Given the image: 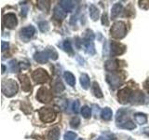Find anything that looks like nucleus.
Listing matches in <instances>:
<instances>
[{
  "instance_id": "1",
  "label": "nucleus",
  "mask_w": 149,
  "mask_h": 140,
  "mask_svg": "<svg viewBox=\"0 0 149 140\" xmlns=\"http://www.w3.org/2000/svg\"><path fill=\"white\" fill-rule=\"evenodd\" d=\"M2 92L7 97H12L18 92V84L14 79H6L2 82Z\"/></svg>"
},
{
  "instance_id": "2",
  "label": "nucleus",
  "mask_w": 149,
  "mask_h": 140,
  "mask_svg": "<svg viewBox=\"0 0 149 140\" xmlns=\"http://www.w3.org/2000/svg\"><path fill=\"white\" fill-rule=\"evenodd\" d=\"M111 36L116 39H121L127 34V27L123 22H116L111 27Z\"/></svg>"
},
{
  "instance_id": "3",
  "label": "nucleus",
  "mask_w": 149,
  "mask_h": 140,
  "mask_svg": "<svg viewBox=\"0 0 149 140\" xmlns=\"http://www.w3.org/2000/svg\"><path fill=\"white\" fill-rule=\"evenodd\" d=\"M39 118L43 123H51L56 118L55 111L50 107H42L38 110Z\"/></svg>"
},
{
  "instance_id": "4",
  "label": "nucleus",
  "mask_w": 149,
  "mask_h": 140,
  "mask_svg": "<svg viewBox=\"0 0 149 140\" xmlns=\"http://www.w3.org/2000/svg\"><path fill=\"white\" fill-rule=\"evenodd\" d=\"M52 93L49 92V89L45 87H41L38 91H37L36 99L41 103H49L52 100Z\"/></svg>"
},
{
  "instance_id": "5",
  "label": "nucleus",
  "mask_w": 149,
  "mask_h": 140,
  "mask_svg": "<svg viewBox=\"0 0 149 140\" xmlns=\"http://www.w3.org/2000/svg\"><path fill=\"white\" fill-rule=\"evenodd\" d=\"M32 78L34 79L36 83H45L49 80V76L44 69L38 68V69H36L35 71L33 72Z\"/></svg>"
},
{
  "instance_id": "6",
  "label": "nucleus",
  "mask_w": 149,
  "mask_h": 140,
  "mask_svg": "<svg viewBox=\"0 0 149 140\" xmlns=\"http://www.w3.org/2000/svg\"><path fill=\"white\" fill-rule=\"evenodd\" d=\"M106 79H107V82H108L111 87L113 89H116L119 86L122 85L123 83V78H121L118 73H109L106 75Z\"/></svg>"
},
{
  "instance_id": "7",
  "label": "nucleus",
  "mask_w": 149,
  "mask_h": 140,
  "mask_svg": "<svg viewBox=\"0 0 149 140\" xmlns=\"http://www.w3.org/2000/svg\"><path fill=\"white\" fill-rule=\"evenodd\" d=\"M18 23V21H17V17L14 13H8L6 15H4L3 17V24L9 28V29H13V28H15L16 25Z\"/></svg>"
},
{
  "instance_id": "8",
  "label": "nucleus",
  "mask_w": 149,
  "mask_h": 140,
  "mask_svg": "<svg viewBox=\"0 0 149 140\" xmlns=\"http://www.w3.org/2000/svg\"><path fill=\"white\" fill-rule=\"evenodd\" d=\"M126 50V46L119 43V42L112 41L110 44V52L113 56H118L121 55L125 52Z\"/></svg>"
},
{
  "instance_id": "9",
  "label": "nucleus",
  "mask_w": 149,
  "mask_h": 140,
  "mask_svg": "<svg viewBox=\"0 0 149 140\" xmlns=\"http://www.w3.org/2000/svg\"><path fill=\"white\" fill-rule=\"evenodd\" d=\"M132 91L130 90L129 88H124L121 89L118 92V98L121 104H127L130 100V96H132Z\"/></svg>"
},
{
  "instance_id": "10",
  "label": "nucleus",
  "mask_w": 149,
  "mask_h": 140,
  "mask_svg": "<svg viewBox=\"0 0 149 140\" xmlns=\"http://www.w3.org/2000/svg\"><path fill=\"white\" fill-rule=\"evenodd\" d=\"M144 100H146V97H144L143 92L138 91V92H133L132 93L130 101L133 105H141V104H143Z\"/></svg>"
},
{
  "instance_id": "11",
  "label": "nucleus",
  "mask_w": 149,
  "mask_h": 140,
  "mask_svg": "<svg viewBox=\"0 0 149 140\" xmlns=\"http://www.w3.org/2000/svg\"><path fill=\"white\" fill-rule=\"evenodd\" d=\"M19 79H20L22 84V89L24 92H29L31 90V81L30 78L26 75H19Z\"/></svg>"
},
{
  "instance_id": "12",
  "label": "nucleus",
  "mask_w": 149,
  "mask_h": 140,
  "mask_svg": "<svg viewBox=\"0 0 149 140\" xmlns=\"http://www.w3.org/2000/svg\"><path fill=\"white\" fill-rule=\"evenodd\" d=\"M36 32V29L35 27L33 25H28L24 28H22V29L21 30V36L22 37H23L24 39H29L31 38V37L33 36V35L35 34Z\"/></svg>"
},
{
  "instance_id": "13",
  "label": "nucleus",
  "mask_w": 149,
  "mask_h": 140,
  "mask_svg": "<svg viewBox=\"0 0 149 140\" xmlns=\"http://www.w3.org/2000/svg\"><path fill=\"white\" fill-rule=\"evenodd\" d=\"M49 58V55L48 53V51H39V52H36L34 56V59L36 62L39 63V64H45L48 62V60Z\"/></svg>"
},
{
  "instance_id": "14",
  "label": "nucleus",
  "mask_w": 149,
  "mask_h": 140,
  "mask_svg": "<svg viewBox=\"0 0 149 140\" xmlns=\"http://www.w3.org/2000/svg\"><path fill=\"white\" fill-rule=\"evenodd\" d=\"M104 67L108 72L114 73L118 69V61L116 60H108L105 62Z\"/></svg>"
},
{
  "instance_id": "15",
  "label": "nucleus",
  "mask_w": 149,
  "mask_h": 140,
  "mask_svg": "<svg viewBox=\"0 0 149 140\" xmlns=\"http://www.w3.org/2000/svg\"><path fill=\"white\" fill-rule=\"evenodd\" d=\"M66 14L67 12H65L62 8H60L59 6L55 7L54 8V10H53V17L56 20H59V21H62L63 19H65L66 17Z\"/></svg>"
},
{
  "instance_id": "16",
  "label": "nucleus",
  "mask_w": 149,
  "mask_h": 140,
  "mask_svg": "<svg viewBox=\"0 0 149 140\" xmlns=\"http://www.w3.org/2000/svg\"><path fill=\"white\" fill-rule=\"evenodd\" d=\"M83 44H84V46H85L87 53H88L90 55H93L95 53V48H94V44H93L92 40L85 38L83 41Z\"/></svg>"
},
{
  "instance_id": "17",
  "label": "nucleus",
  "mask_w": 149,
  "mask_h": 140,
  "mask_svg": "<svg viewBox=\"0 0 149 140\" xmlns=\"http://www.w3.org/2000/svg\"><path fill=\"white\" fill-rule=\"evenodd\" d=\"M122 4L121 3H116L115 4L113 8H112L111 9V17L112 19H116V17H118L119 14L121 13V11H122Z\"/></svg>"
},
{
  "instance_id": "18",
  "label": "nucleus",
  "mask_w": 149,
  "mask_h": 140,
  "mask_svg": "<svg viewBox=\"0 0 149 140\" xmlns=\"http://www.w3.org/2000/svg\"><path fill=\"white\" fill-rule=\"evenodd\" d=\"M73 3V1H69V0H67V1L66 0H62V1H60V6L65 12H71L74 8Z\"/></svg>"
},
{
  "instance_id": "19",
  "label": "nucleus",
  "mask_w": 149,
  "mask_h": 140,
  "mask_svg": "<svg viewBox=\"0 0 149 140\" xmlns=\"http://www.w3.org/2000/svg\"><path fill=\"white\" fill-rule=\"evenodd\" d=\"M63 77L65 78V81L67 82V84H69V85L72 87L74 86V84H76V78H74V76L71 72H69V71L64 72Z\"/></svg>"
},
{
  "instance_id": "20",
  "label": "nucleus",
  "mask_w": 149,
  "mask_h": 140,
  "mask_svg": "<svg viewBox=\"0 0 149 140\" xmlns=\"http://www.w3.org/2000/svg\"><path fill=\"white\" fill-rule=\"evenodd\" d=\"M48 137L49 140H59V138H60V129L58 127L52 128L49 132Z\"/></svg>"
},
{
  "instance_id": "21",
  "label": "nucleus",
  "mask_w": 149,
  "mask_h": 140,
  "mask_svg": "<svg viewBox=\"0 0 149 140\" xmlns=\"http://www.w3.org/2000/svg\"><path fill=\"white\" fill-rule=\"evenodd\" d=\"M134 119H135V121L140 125L146 124L147 123V117L143 113H136L134 115Z\"/></svg>"
},
{
  "instance_id": "22",
  "label": "nucleus",
  "mask_w": 149,
  "mask_h": 140,
  "mask_svg": "<svg viewBox=\"0 0 149 140\" xmlns=\"http://www.w3.org/2000/svg\"><path fill=\"white\" fill-rule=\"evenodd\" d=\"M91 91H92V93L94 94L95 97L97 98H102V92L101 91V88L99 86V84H98L97 82H93L92 84V87H91Z\"/></svg>"
},
{
  "instance_id": "23",
  "label": "nucleus",
  "mask_w": 149,
  "mask_h": 140,
  "mask_svg": "<svg viewBox=\"0 0 149 140\" xmlns=\"http://www.w3.org/2000/svg\"><path fill=\"white\" fill-rule=\"evenodd\" d=\"M99 15H100V11H99V9L97 8V7H95L94 5H91V7H90L91 18L93 21H96L98 20V18H99Z\"/></svg>"
},
{
  "instance_id": "24",
  "label": "nucleus",
  "mask_w": 149,
  "mask_h": 140,
  "mask_svg": "<svg viewBox=\"0 0 149 140\" xmlns=\"http://www.w3.org/2000/svg\"><path fill=\"white\" fill-rule=\"evenodd\" d=\"M101 116H102V120H110L112 119V116H113V112H112V110L109 108V107H105V108H104L102 110Z\"/></svg>"
},
{
  "instance_id": "25",
  "label": "nucleus",
  "mask_w": 149,
  "mask_h": 140,
  "mask_svg": "<svg viewBox=\"0 0 149 140\" xmlns=\"http://www.w3.org/2000/svg\"><path fill=\"white\" fill-rule=\"evenodd\" d=\"M90 78H88V76L87 74H82L81 77H80V83L81 85L83 87V89H85V90H87V89H88V87H90Z\"/></svg>"
},
{
  "instance_id": "26",
  "label": "nucleus",
  "mask_w": 149,
  "mask_h": 140,
  "mask_svg": "<svg viewBox=\"0 0 149 140\" xmlns=\"http://www.w3.org/2000/svg\"><path fill=\"white\" fill-rule=\"evenodd\" d=\"M8 66L9 70L13 73H17L20 70V64H18L16 60H11L8 64Z\"/></svg>"
},
{
  "instance_id": "27",
  "label": "nucleus",
  "mask_w": 149,
  "mask_h": 140,
  "mask_svg": "<svg viewBox=\"0 0 149 140\" xmlns=\"http://www.w3.org/2000/svg\"><path fill=\"white\" fill-rule=\"evenodd\" d=\"M52 87H53V91L55 92H57V93L62 92L64 90V86H63V84L62 83V81H61V80H57L56 82H54Z\"/></svg>"
},
{
  "instance_id": "28",
  "label": "nucleus",
  "mask_w": 149,
  "mask_h": 140,
  "mask_svg": "<svg viewBox=\"0 0 149 140\" xmlns=\"http://www.w3.org/2000/svg\"><path fill=\"white\" fill-rule=\"evenodd\" d=\"M37 6H38V8L41 9V10L49 11L50 5H49V1H41V0H39V1H37Z\"/></svg>"
},
{
  "instance_id": "29",
  "label": "nucleus",
  "mask_w": 149,
  "mask_h": 140,
  "mask_svg": "<svg viewBox=\"0 0 149 140\" xmlns=\"http://www.w3.org/2000/svg\"><path fill=\"white\" fill-rule=\"evenodd\" d=\"M81 114L85 119H88L91 118V108L88 106H84L81 108Z\"/></svg>"
},
{
  "instance_id": "30",
  "label": "nucleus",
  "mask_w": 149,
  "mask_h": 140,
  "mask_svg": "<svg viewBox=\"0 0 149 140\" xmlns=\"http://www.w3.org/2000/svg\"><path fill=\"white\" fill-rule=\"evenodd\" d=\"M119 127L121 128H124V129H128V130H132V129H135V124L132 123V120H128V121H126V123H121L118 125Z\"/></svg>"
},
{
  "instance_id": "31",
  "label": "nucleus",
  "mask_w": 149,
  "mask_h": 140,
  "mask_svg": "<svg viewBox=\"0 0 149 140\" xmlns=\"http://www.w3.org/2000/svg\"><path fill=\"white\" fill-rule=\"evenodd\" d=\"M38 26H39V29L41 32H48L49 30V22H46V21H42L38 23Z\"/></svg>"
},
{
  "instance_id": "32",
  "label": "nucleus",
  "mask_w": 149,
  "mask_h": 140,
  "mask_svg": "<svg viewBox=\"0 0 149 140\" xmlns=\"http://www.w3.org/2000/svg\"><path fill=\"white\" fill-rule=\"evenodd\" d=\"M79 123H80V120H79L78 117H74L70 120V126L74 129H77L79 126Z\"/></svg>"
},
{
  "instance_id": "33",
  "label": "nucleus",
  "mask_w": 149,
  "mask_h": 140,
  "mask_svg": "<svg viewBox=\"0 0 149 140\" xmlns=\"http://www.w3.org/2000/svg\"><path fill=\"white\" fill-rule=\"evenodd\" d=\"M63 49L64 50L66 51L67 53L69 54H73V49H72V46H71V43H70L69 40H65L63 42Z\"/></svg>"
},
{
  "instance_id": "34",
  "label": "nucleus",
  "mask_w": 149,
  "mask_h": 140,
  "mask_svg": "<svg viewBox=\"0 0 149 140\" xmlns=\"http://www.w3.org/2000/svg\"><path fill=\"white\" fill-rule=\"evenodd\" d=\"M64 140H74L77 138V134L74 132H66L64 134Z\"/></svg>"
},
{
  "instance_id": "35",
  "label": "nucleus",
  "mask_w": 149,
  "mask_h": 140,
  "mask_svg": "<svg viewBox=\"0 0 149 140\" xmlns=\"http://www.w3.org/2000/svg\"><path fill=\"white\" fill-rule=\"evenodd\" d=\"M47 51H48V53L49 55V58H51L52 60H57L58 59V53L56 52V50L53 48L47 50Z\"/></svg>"
},
{
  "instance_id": "36",
  "label": "nucleus",
  "mask_w": 149,
  "mask_h": 140,
  "mask_svg": "<svg viewBox=\"0 0 149 140\" xmlns=\"http://www.w3.org/2000/svg\"><path fill=\"white\" fill-rule=\"evenodd\" d=\"M79 106H80V105H79V102H78L77 100L74 101L73 106H72V110H73L76 114L78 113V111H79Z\"/></svg>"
},
{
  "instance_id": "37",
  "label": "nucleus",
  "mask_w": 149,
  "mask_h": 140,
  "mask_svg": "<svg viewBox=\"0 0 149 140\" xmlns=\"http://www.w3.org/2000/svg\"><path fill=\"white\" fill-rule=\"evenodd\" d=\"M102 23L104 25H105V26L109 25V21H108V18H107V14L106 13H104V15H102Z\"/></svg>"
},
{
  "instance_id": "38",
  "label": "nucleus",
  "mask_w": 149,
  "mask_h": 140,
  "mask_svg": "<svg viewBox=\"0 0 149 140\" xmlns=\"http://www.w3.org/2000/svg\"><path fill=\"white\" fill-rule=\"evenodd\" d=\"M1 47H2V51L6 50L8 48V42L2 41V43H1Z\"/></svg>"
},
{
  "instance_id": "39",
  "label": "nucleus",
  "mask_w": 149,
  "mask_h": 140,
  "mask_svg": "<svg viewBox=\"0 0 149 140\" xmlns=\"http://www.w3.org/2000/svg\"><path fill=\"white\" fill-rule=\"evenodd\" d=\"M144 87H146V89L147 90V92H149V80H147L146 83H144Z\"/></svg>"
},
{
  "instance_id": "40",
  "label": "nucleus",
  "mask_w": 149,
  "mask_h": 140,
  "mask_svg": "<svg viewBox=\"0 0 149 140\" xmlns=\"http://www.w3.org/2000/svg\"><path fill=\"white\" fill-rule=\"evenodd\" d=\"M143 133L146 134H147L148 136H149V127L144 128V129H143Z\"/></svg>"
},
{
  "instance_id": "41",
  "label": "nucleus",
  "mask_w": 149,
  "mask_h": 140,
  "mask_svg": "<svg viewBox=\"0 0 149 140\" xmlns=\"http://www.w3.org/2000/svg\"><path fill=\"white\" fill-rule=\"evenodd\" d=\"M5 72V65H2V73Z\"/></svg>"
},
{
  "instance_id": "42",
  "label": "nucleus",
  "mask_w": 149,
  "mask_h": 140,
  "mask_svg": "<svg viewBox=\"0 0 149 140\" xmlns=\"http://www.w3.org/2000/svg\"><path fill=\"white\" fill-rule=\"evenodd\" d=\"M78 140H83V139H82V138H80V139H78Z\"/></svg>"
}]
</instances>
